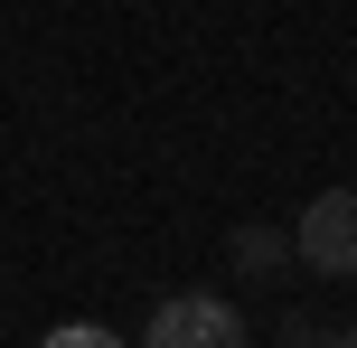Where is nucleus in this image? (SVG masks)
I'll use <instances>...</instances> for the list:
<instances>
[{
    "mask_svg": "<svg viewBox=\"0 0 357 348\" xmlns=\"http://www.w3.org/2000/svg\"><path fill=\"white\" fill-rule=\"evenodd\" d=\"M291 255L310 264V273L348 282L357 273V188H320V198L301 207V226H291Z\"/></svg>",
    "mask_w": 357,
    "mask_h": 348,
    "instance_id": "nucleus-1",
    "label": "nucleus"
},
{
    "mask_svg": "<svg viewBox=\"0 0 357 348\" xmlns=\"http://www.w3.org/2000/svg\"><path fill=\"white\" fill-rule=\"evenodd\" d=\"M151 348H245V320L226 292H169L151 311Z\"/></svg>",
    "mask_w": 357,
    "mask_h": 348,
    "instance_id": "nucleus-2",
    "label": "nucleus"
},
{
    "mask_svg": "<svg viewBox=\"0 0 357 348\" xmlns=\"http://www.w3.org/2000/svg\"><path fill=\"white\" fill-rule=\"evenodd\" d=\"M226 264H235L245 282H273V273L291 264V236H282V226H235V236H226Z\"/></svg>",
    "mask_w": 357,
    "mask_h": 348,
    "instance_id": "nucleus-3",
    "label": "nucleus"
},
{
    "mask_svg": "<svg viewBox=\"0 0 357 348\" xmlns=\"http://www.w3.org/2000/svg\"><path fill=\"white\" fill-rule=\"evenodd\" d=\"M38 348H123V339H113V330H94V320H66V330H47Z\"/></svg>",
    "mask_w": 357,
    "mask_h": 348,
    "instance_id": "nucleus-4",
    "label": "nucleus"
},
{
    "mask_svg": "<svg viewBox=\"0 0 357 348\" xmlns=\"http://www.w3.org/2000/svg\"><path fill=\"white\" fill-rule=\"evenodd\" d=\"M329 348H357V330H339V339H329Z\"/></svg>",
    "mask_w": 357,
    "mask_h": 348,
    "instance_id": "nucleus-5",
    "label": "nucleus"
},
{
    "mask_svg": "<svg viewBox=\"0 0 357 348\" xmlns=\"http://www.w3.org/2000/svg\"><path fill=\"white\" fill-rule=\"evenodd\" d=\"M282 348H310V339H282Z\"/></svg>",
    "mask_w": 357,
    "mask_h": 348,
    "instance_id": "nucleus-6",
    "label": "nucleus"
}]
</instances>
